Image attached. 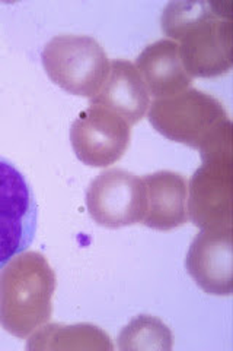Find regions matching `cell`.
I'll return each instance as SVG.
<instances>
[{
  "label": "cell",
  "instance_id": "11",
  "mask_svg": "<svg viewBox=\"0 0 233 351\" xmlns=\"http://www.w3.org/2000/svg\"><path fill=\"white\" fill-rule=\"evenodd\" d=\"M146 186V214L143 224L161 232L188 221V180L175 171H156L143 178Z\"/></svg>",
  "mask_w": 233,
  "mask_h": 351
},
{
  "label": "cell",
  "instance_id": "1",
  "mask_svg": "<svg viewBox=\"0 0 233 351\" xmlns=\"http://www.w3.org/2000/svg\"><path fill=\"white\" fill-rule=\"evenodd\" d=\"M161 27L180 46L191 78H215L232 69L230 2H172L163 9Z\"/></svg>",
  "mask_w": 233,
  "mask_h": 351
},
{
  "label": "cell",
  "instance_id": "9",
  "mask_svg": "<svg viewBox=\"0 0 233 351\" xmlns=\"http://www.w3.org/2000/svg\"><path fill=\"white\" fill-rule=\"evenodd\" d=\"M232 258V228L202 230L188 249L185 267L207 294L230 295Z\"/></svg>",
  "mask_w": 233,
  "mask_h": 351
},
{
  "label": "cell",
  "instance_id": "4",
  "mask_svg": "<svg viewBox=\"0 0 233 351\" xmlns=\"http://www.w3.org/2000/svg\"><path fill=\"white\" fill-rule=\"evenodd\" d=\"M49 78L73 95L92 98L109 72L105 50L95 38L63 34L51 38L41 53Z\"/></svg>",
  "mask_w": 233,
  "mask_h": 351
},
{
  "label": "cell",
  "instance_id": "10",
  "mask_svg": "<svg viewBox=\"0 0 233 351\" xmlns=\"http://www.w3.org/2000/svg\"><path fill=\"white\" fill-rule=\"evenodd\" d=\"M91 104L111 110L131 126L146 114L150 106V94L136 64L117 59L109 63L107 80Z\"/></svg>",
  "mask_w": 233,
  "mask_h": 351
},
{
  "label": "cell",
  "instance_id": "8",
  "mask_svg": "<svg viewBox=\"0 0 233 351\" xmlns=\"http://www.w3.org/2000/svg\"><path fill=\"white\" fill-rule=\"evenodd\" d=\"M131 129L126 120L111 110L90 104L70 128L72 147L86 166L108 167L124 156Z\"/></svg>",
  "mask_w": 233,
  "mask_h": 351
},
{
  "label": "cell",
  "instance_id": "7",
  "mask_svg": "<svg viewBox=\"0 0 233 351\" xmlns=\"http://www.w3.org/2000/svg\"><path fill=\"white\" fill-rule=\"evenodd\" d=\"M233 154L203 158L188 183V217L202 230L232 228Z\"/></svg>",
  "mask_w": 233,
  "mask_h": 351
},
{
  "label": "cell",
  "instance_id": "5",
  "mask_svg": "<svg viewBox=\"0 0 233 351\" xmlns=\"http://www.w3.org/2000/svg\"><path fill=\"white\" fill-rule=\"evenodd\" d=\"M37 218L36 196L25 176L0 157V269L31 246Z\"/></svg>",
  "mask_w": 233,
  "mask_h": 351
},
{
  "label": "cell",
  "instance_id": "14",
  "mask_svg": "<svg viewBox=\"0 0 233 351\" xmlns=\"http://www.w3.org/2000/svg\"><path fill=\"white\" fill-rule=\"evenodd\" d=\"M120 350H171L172 332L158 317L137 316L118 337Z\"/></svg>",
  "mask_w": 233,
  "mask_h": 351
},
{
  "label": "cell",
  "instance_id": "3",
  "mask_svg": "<svg viewBox=\"0 0 233 351\" xmlns=\"http://www.w3.org/2000/svg\"><path fill=\"white\" fill-rule=\"evenodd\" d=\"M55 274L40 252H22L0 269V325L27 338L53 313Z\"/></svg>",
  "mask_w": 233,
  "mask_h": 351
},
{
  "label": "cell",
  "instance_id": "13",
  "mask_svg": "<svg viewBox=\"0 0 233 351\" xmlns=\"http://www.w3.org/2000/svg\"><path fill=\"white\" fill-rule=\"evenodd\" d=\"M28 350H114L111 338L101 328L91 324L38 328L27 346Z\"/></svg>",
  "mask_w": 233,
  "mask_h": 351
},
{
  "label": "cell",
  "instance_id": "12",
  "mask_svg": "<svg viewBox=\"0 0 233 351\" xmlns=\"http://www.w3.org/2000/svg\"><path fill=\"white\" fill-rule=\"evenodd\" d=\"M136 68L154 100L180 94L191 85L193 78L184 69L180 46L172 40L149 44L139 54Z\"/></svg>",
  "mask_w": 233,
  "mask_h": 351
},
{
  "label": "cell",
  "instance_id": "2",
  "mask_svg": "<svg viewBox=\"0 0 233 351\" xmlns=\"http://www.w3.org/2000/svg\"><path fill=\"white\" fill-rule=\"evenodd\" d=\"M149 122L161 135L198 149L203 158L233 154L232 122L217 98L187 88L149 106Z\"/></svg>",
  "mask_w": 233,
  "mask_h": 351
},
{
  "label": "cell",
  "instance_id": "6",
  "mask_svg": "<svg viewBox=\"0 0 233 351\" xmlns=\"http://www.w3.org/2000/svg\"><path fill=\"white\" fill-rule=\"evenodd\" d=\"M146 205L143 179L121 169L99 173L86 191L87 213L96 224L107 228L141 223Z\"/></svg>",
  "mask_w": 233,
  "mask_h": 351
}]
</instances>
